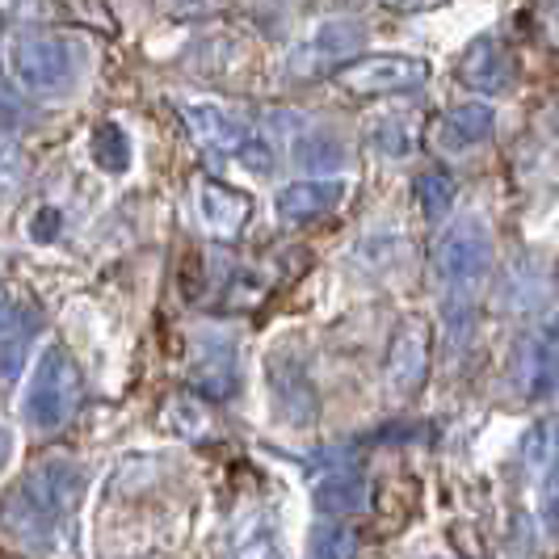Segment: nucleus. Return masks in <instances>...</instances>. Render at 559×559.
Returning a JSON list of instances; mask_svg holds the SVG:
<instances>
[{"instance_id":"1a4fd4ad","label":"nucleus","mask_w":559,"mask_h":559,"mask_svg":"<svg viewBox=\"0 0 559 559\" xmlns=\"http://www.w3.org/2000/svg\"><path fill=\"white\" fill-rule=\"evenodd\" d=\"M459 81L467 84L472 93H484V97L504 93L509 81H513V59H509L501 38H492V34L472 38L463 59H459Z\"/></svg>"},{"instance_id":"6ab92c4d","label":"nucleus","mask_w":559,"mask_h":559,"mask_svg":"<svg viewBox=\"0 0 559 559\" xmlns=\"http://www.w3.org/2000/svg\"><path fill=\"white\" fill-rule=\"evenodd\" d=\"M295 165L308 173H336L345 168V143L333 131H308L295 143Z\"/></svg>"},{"instance_id":"4468645a","label":"nucleus","mask_w":559,"mask_h":559,"mask_svg":"<svg viewBox=\"0 0 559 559\" xmlns=\"http://www.w3.org/2000/svg\"><path fill=\"white\" fill-rule=\"evenodd\" d=\"M190 379L202 395L211 400H231L240 388V370H236V349L227 341H206L198 349L194 366H190Z\"/></svg>"},{"instance_id":"f03ea898","label":"nucleus","mask_w":559,"mask_h":559,"mask_svg":"<svg viewBox=\"0 0 559 559\" xmlns=\"http://www.w3.org/2000/svg\"><path fill=\"white\" fill-rule=\"evenodd\" d=\"M84 395V379L76 358L63 349V345H47L38 354V362L29 370L26 400H22V417L29 429H59L63 420L76 413Z\"/></svg>"},{"instance_id":"aec40b11","label":"nucleus","mask_w":559,"mask_h":559,"mask_svg":"<svg viewBox=\"0 0 559 559\" xmlns=\"http://www.w3.org/2000/svg\"><path fill=\"white\" fill-rule=\"evenodd\" d=\"M231 559H286L278 526L265 522V518L245 522V526L236 531V538H231Z\"/></svg>"},{"instance_id":"f8f14e48","label":"nucleus","mask_w":559,"mask_h":559,"mask_svg":"<svg viewBox=\"0 0 559 559\" xmlns=\"http://www.w3.org/2000/svg\"><path fill=\"white\" fill-rule=\"evenodd\" d=\"M198 215H202L206 231H215V236H236L240 227L249 224L252 202H249V194L231 190L224 181H202V186H198Z\"/></svg>"},{"instance_id":"6e6552de","label":"nucleus","mask_w":559,"mask_h":559,"mask_svg":"<svg viewBox=\"0 0 559 559\" xmlns=\"http://www.w3.org/2000/svg\"><path fill=\"white\" fill-rule=\"evenodd\" d=\"M181 118H186L190 135H194L206 152H219V156L245 160L252 147L261 143L240 118H231V114L219 110V106H206V102H186V106H181Z\"/></svg>"},{"instance_id":"bb28decb","label":"nucleus","mask_w":559,"mask_h":559,"mask_svg":"<svg viewBox=\"0 0 559 559\" xmlns=\"http://www.w3.org/2000/svg\"><path fill=\"white\" fill-rule=\"evenodd\" d=\"M9 454H13V438H9V429L0 425V467L9 463Z\"/></svg>"},{"instance_id":"f257e3e1","label":"nucleus","mask_w":559,"mask_h":559,"mask_svg":"<svg viewBox=\"0 0 559 559\" xmlns=\"http://www.w3.org/2000/svg\"><path fill=\"white\" fill-rule=\"evenodd\" d=\"M84 488H88V476L76 463H63V459H51L43 467H34L4 504L0 522L17 534L29 547H51L56 538H63L68 522L76 518V509L84 501Z\"/></svg>"},{"instance_id":"a878e982","label":"nucleus","mask_w":559,"mask_h":559,"mask_svg":"<svg viewBox=\"0 0 559 559\" xmlns=\"http://www.w3.org/2000/svg\"><path fill=\"white\" fill-rule=\"evenodd\" d=\"M543 522H547V526L559 534V488L551 492V497H547V504H543Z\"/></svg>"},{"instance_id":"9b49d317","label":"nucleus","mask_w":559,"mask_h":559,"mask_svg":"<svg viewBox=\"0 0 559 559\" xmlns=\"http://www.w3.org/2000/svg\"><path fill=\"white\" fill-rule=\"evenodd\" d=\"M366 47V26L354 22V17H336V22H324V26L311 34V43L295 56L299 68H320V63H349Z\"/></svg>"},{"instance_id":"39448f33","label":"nucleus","mask_w":559,"mask_h":559,"mask_svg":"<svg viewBox=\"0 0 559 559\" xmlns=\"http://www.w3.org/2000/svg\"><path fill=\"white\" fill-rule=\"evenodd\" d=\"M333 81L349 97H395L429 81V63L417 56H362L336 68Z\"/></svg>"},{"instance_id":"393cba45","label":"nucleus","mask_w":559,"mask_h":559,"mask_svg":"<svg viewBox=\"0 0 559 559\" xmlns=\"http://www.w3.org/2000/svg\"><path fill=\"white\" fill-rule=\"evenodd\" d=\"M59 227H63V219H59L56 206H43V211L29 219V240H34V245H51L59 236Z\"/></svg>"},{"instance_id":"9d476101","label":"nucleus","mask_w":559,"mask_h":559,"mask_svg":"<svg viewBox=\"0 0 559 559\" xmlns=\"http://www.w3.org/2000/svg\"><path fill=\"white\" fill-rule=\"evenodd\" d=\"M270 392H274V404H278V417L290 420V425H308L316 420V388H311L308 370L290 358H270Z\"/></svg>"},{"instance_id":"2eb2a0df","label":"nucleus","mask_w":559,"mask_h":559,"mask_svg":"<svg viewBox=\"0 0 559 559\" xmlns=\"http://www.w3.org/2000/svg\"><path fill=\"white\" fill-rule=\"evenodd\" d=\"M311 504L324 518H354V513L370 509V484L362 476H354V472H329V476L316 479Z\"/></svg>"},{"instance_id":"4be33fe9","label":"nucleus","mask_w":559,"mask_h":559,"mask_svg":"<svg viewBox=\"0 0 559 559\" xmlns=\"http://www.w3.org/2000/svg\"><path fill=\"white\" fill-rule=\"evenodd\" d=\"M308 559H358V534L345 522H320L308 538Z\"/></svg>"},{"instance_id":"412c9836","label":"nucleus","mask_w":559,"mask_h":559,"mask_svg":"<svg viewBox=\"0 0 559 559\" xmlns=\"http://www.w3.org/2000/svg\"><path fill=\"white\" fill-rule=\"evenodd\" d=\"M522 463L531 467L534 476H543L547 467L559 463V417H543L534 420L522 438Z\"/></svg>"},{"instance_id":"dca6fc26","label":"nucleus","mask_w":559,"mask_h":559,"mask_svg":"<svg viewBox=\"0 0 559 559\" xmlns=\"http://www.w3.org/2000/svg\"><path fill=\"white\" fill-rule=\"evenodd\" d=\"M492 131H497V114L488 110V106L467 102V106H454V110L442 114V122H438V143H442L447 152H467V147H479V143L492 140Z\"/></svg>"},{"instance_id":"b1692460","label":"nucleus","mask_w":559,"mask_h":559,"mask_svg":"<svg viewBox=\"0 0 559 559\" xmlns=\"http://www.w3.org/2000/svg\"><path fill=\"white\" fill-rule=\"evenodd\" d=\"M408 122L404 118H383V122H374V147L383 152V156H408V147H413V131H404Z\"/></svg>"},{"instance_id":"f3484780","label":"nucleus","mask_w":559,"mask_h":559,"mask_svg":"<svg viewBox=\"0 0 559 559\" xmlns=\"http://www.w3.org/2000/svg\"><path fill=\"white\" fill-rule=\"evenodd\" d=\"M34 329H38V316L34 311L17 308V304H0V379L17 374Z\"/></svg>"},{"instance_id":"0eeeda50","label":"nucleus","mask_w":559,"mask_h":559,"mask_svg":"<svg viewBox=\"0 0 559 559\" xmlns=\"http://www.w3.org/2000/svg\"><path fill=\"white\" fill-rule=\"evenodd\" d=\"M513 383L526 400H547L559 383V329H534L513 349Z\"/></svg>"},{"instance_id":"7ed1b4c3","label":"nucleus","mask_w":559,"mask_h":559,"mask_svg":"<svg viewBox=\"0 0 559 559\" xmlns=\"http://www.w3.org/2000/svg\"><path fill=\"white\" fill-rule=\"evenodd\" d=\"M9 72L29 93L59 97L76 84V51L51 34H17L9 43Z\"/></svg>"},{"instance_id":"5701e85b","label":"nucleus","mask_w":559,"mask_h":559,"mask_svg":"<svg viewBox=\"0 0 559 559\" xmlns=\"http://www.w3.org/2000/svg\"><path fill=\"white\" fill-rule=\"evenodd\" d=\"M413 194H417L420 215L429 224H438L450 206H454V181H450L447 173H420L417 181H413Z\"/></svg>"},{"instance_id":"a211bd4d","label":"nucleus","mask_w":559,"mask_h":559,"mask_svg":"<svg viewBox=\"0 0 559 559\" xmlns=\"http://www.w3.org/2000/svg\"><path fill=\"white\" fill-rule=\"evenodd\" d=\"M88 156H93V165L102 168V173H127L131 168V156H135V147H131V135L118 127V122H97L93 127V140H88Z\"/></svg>"},{"instance_id":"423d86ee","label":"nucleus","mask_w":559,"mask_h":559,"mask_svg":"<svg viewBox=\"0 0 559 559\" xmlns=\"http://www.w3.org/2000/svg\"><path fill=\"white\" fill-rule=\"evenodd\" d=\"M429 354H433V333L420 316L400 320V329L392 333L388 358H383V374L400 395H413L429 374Z\"/></svg>"},{"instance_id":"20e7f679","label":"nucleus","mask_w":559,"mask_h":559,"mask_svg":"<svg viewBox=\"0 0 559 559\" xmlns=\"http://www.w3.org/2000/svg\"><path fill=\"white\" fill-rule=\"evenodd\" d=\"M492 265V236L479 215H463L433 245V274L450 290H472Z\"/></svg>"},{"instance_id":"ddd939ff","label":"nucleus","mask_w":559,"mask_h":559,"mask_svg":"<svg viewBox=\"0 0 559 559\" xmlns=\"http://www.w3.org/2000/svg\"><path fill=\"white\" fill-rule=\"evenodd\" d=\"M345 198V186L341 181H329V177H316V181H295L278 194V219L286 224H311L320 215H329L336 202Z\"/></svg>"}]
</instances>
